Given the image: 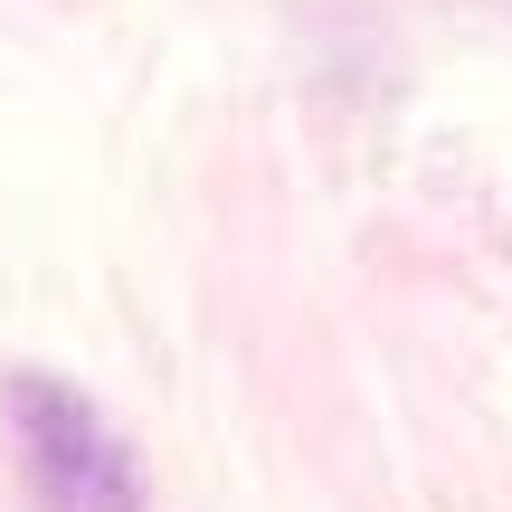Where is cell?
Segmentation results:
<instances>
[{"label":"cell","mask_w":512,"mask_h":512,"mask_svg":"<svg viewBox=\"0 0 512 512\" xmlns=\"http://www.w3.org/2000/svg\"><path fill=\"white\" fill-rule=\"evenodd\" d=\"M0 418H10V446L29 465V494L48 512H143V456L124 446V427L86 399L57 370H10L0 380Z\"/></svg>","instance_id":"1"}]
</instances>
